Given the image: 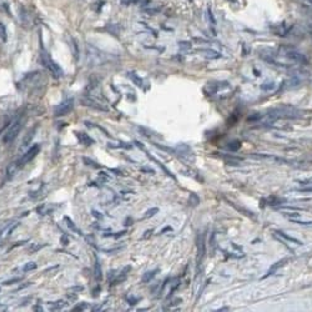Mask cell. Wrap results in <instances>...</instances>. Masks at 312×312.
I'll return each instance as SVG.
<instances>
[{"instance_id": "obj_17", "label": "cell", "mask_w": 312, "mask_h": 312, "mask_svg": "<svg viewBox=\"0 0 312 312\" xmlns=\"http://www.w3.org/2000/svg\"><path fill=\"white\" fill-rule=\"evenodd\" d=\"M287 261H289V258H285V260H281V261H279V262H276V263H275V265H274V266H272V267H271V269H270V271H269V272H267V275H266V276H269V275H271V274H272V272H275V271H276V270H277V269H279V267H281V266H284V265H285V263H286V262H287ZM266 276H265V277H266ZM265 277H263V279H265Z\"/></svg>"}, {"instance_id": "obj_31", "label": "cell", "mask_w": 312, "mask_h": 312, "mask_svg": "<svg viewBox=\"0 0 312 312\" xmlns=\"http://www.w3.org/2000/svg\"><path fill=\"white\" fill-rule=\"evenodd\" d=\"M0 36H1L3 41H6V30H5V26L3 24H0Z\"/></svg>"}, {"instance_id": "obj_38", "label": "cell", "mask_w": 312, "mask_h": 312, "mask_svg": "<svg viewBox=\"0 0 312 312\" xmlns=\"http://www.w3.org/2000/svg\"><path fill=\"white\" fill-rule=\"evenodd\" d=\"M207 14H208V18H210V21L215 24V18H213V15L211 14V10H210V9H208V10H207Z\"/></svg>"}, {"instance_id": "obj_15", "label": "cell", "mask_w": 312, "mask_h": 312, "mask_svg": "<svg viewBox=\"0 0 312 312\" xmlns=\"http://www.w3.org/2000/svg\"><path fill=\"white\" fill-rule=\"evenodd\" d=\"M157 272H159V270L156 269V270H154V271H149V272L144 274V276H142V282H149V281H151V280L156 276Z\"/></svg>"}, {"instance_id": "obj_16", "label": "cell", "mask_w": 312, "mask_h": 312, "mask_svg": "<svg viewBox=\"0 0 312 312\" xmlns=\"http://www.w3.org/2000/svg\"><path fill=\"white\" fill-rule=\"evenodd\" d=\"M34 135H35V127L24 137V140H23V144H21V147H25V146H28L29 145V142L33 140V137H34Z\"/></svg>"}, {"instance_id": "obj_34", "label": "cell", "mask_w": 312, "mask_h": 312, "mask_svg": "<svg viewBox=\"0 0 312 312\" xmlns=\"http://www.w3.org/2000/svg\"><path fill=\"white\" fill-rule=\"evenodd\" d=\"M61 243H63L64 246H66V245L69 243V238H68L65 235H63V236H61Z\"/></svg>"}, {"instance_id": "obj_7", "label": "cell", "mask_w": 312, "mask_h": 312, "mask_svg": "<svg viewBox=\"0 0 312 312\" xmlns=\"http://www.w3.org/2000/svg\"><path fill=\"white\" fill-rule=\"evenodd\" d=\"M196 242H197V269H200L201 266V262L204 261V257H205V252H206V241H205V233H200L196 238Z\"/></svg>"}, {"instance_id": "obj_23", "label": "cell", "mask_w": 312, "mask_h": 312, "mask_svg": "<svg viewBox=\"0 0 312 312\" xmlns=\"http://www.w3.org/2000/svg\"><path fill=\"white\" fill-rule=\"evenodd\" d=\"M83 160H84L85 165H88V166H90V167H93V169H99V167H100V165H99L98 162H95V161H93V160L88 159V157H84Z\"/></svg>"}, {"instance_id": "obj_29", "label": "cell", "mask_w": 312, "mask_h": 312, "mask_svg": "<svg viewBox=\"0 0 312 312\" xmlns=\"http://www.w3.org/2000/svg\"><path fill=\"white\" fill-rule=\"evenodd\" d=\"M86 307H88V304H86V302H81V304L76 305V306L73 309V311H84Z\"/></svg>"}, {"instance_id": "obj_41", "label": "cell", "mask_w": 312, "mask_h": 312, "mask_svg": "<svg viewBox=\"0 0 312 312\" xmlns=\"http://www.w3.org/2000/svg\"><path fill=\"white\" fill-rule=\"evenodd\" d=\"M56 269H59V266H54V267H50V269H48L45 272H51V271H54V270H56Z\"/></svg>"}, {"instance_id": "obj_19", "label": "cell", "mask_w": 312, "mask_h": 312, "mask_svg": "<svg viewBox=\"0 0 312 312\" xmlns=\"http://www.w3.org/2000/svg\"><path fill=\"white\" fill-rule=\"evenodd\" d=\"M292 223H296V225H300V226H312V221H304V220H299L296 217L294 218H289Z\"/></svg>"}, {"instance_id": "obj_10", "label": "cell", "mask_w": 312, "mask_h": 312, "mask_svg": "<svg viewBox=\"0 0 312 312\" xmlns=\"http://www.w3.org/2000/svg\"><path fill=\"white\" fill-rule=\"evenodd\" d=\"M76 137L79 139V142L83 145H93L94 140L85 132H76Z\"/></svg>"}, {"instance_id": "obj_4", "label": "cell", "mask_w": 312, "mask_h": 312, "mask_svg": "<svg viewBox=\"0 0 312 312\" xmlns=\"http://www.w3.org/2000/svg\"><path fill=\"white\" fill-rule=\"evenodd\" d=\"M39 151H40V145H38V144H35V145H33L21 157H20V160H18V161H15V164H16V166H18V169H20V167H23L25 164H28L29 161H31L38 154H39Z\"/></svg>"}, {"instance_id": "obj_18", "label": "cell", "mask_w": 312, "mask_h": 312, "mask_svg": "<svg viewBox=\"0 0 312 312\" xmlns=\"http://www.w3.org/2000/svg\"><path fill=\"white\" fill-rule=\"evenodd\" d=\"M286 200L285 199H281V197H277V196H271L269 199V205L271 206H276V205H281L282 202H285Z\"/></svg>"}, {"instance_id": "obj_40", "label": "cell", "mask_w": 312, "mask_h": 312, "mask_svg": "<svg viewBox=\"0 0 312 312\" xmlns=\"http://www.w3.org/2000/svg\"><path fill=\"white\" fill-rule=\"evenodd\" d=\"M125 233H126L125 231H121V232H117L116 235H114V237H115V238H117V237H121V236H122V235H125Z\"/></svg>"}, {"instance_id": "obj_9", "label": "cell", "mask_w": 312, "mask_h": 312, "mask_svg": "<svg viewBox=\"0 0 312 312\" xmlns=\"http://www.w3.org/2000/svg\"><path fill=\"white\" fill-rule=\"evenodd\" d=\"M250 157L252 159H257V160H269V161H274L275 164H282V162H289L287 160L275 156V155H269V154H251Z\"/></svg>"}, {"instance_id": "obj_2", "label": "cell", "mask_w": 312, "mask_h": 312, "mask_svg": "<svg viewBox=\"0 0 312 312\" xmlns=\"http://www.w3.org/2000/svg\"><path fill=\"white\" fill-rule=\"evenodd\" d=\"M21 127H23V121H21V120H16L14 124H11V126H10V127L6 130V132L4 134L3 141H4L5 144L13 142V141L16 139V136L19 135Z\"/></svg>"}, {"instance_id": "obj_39", "label": "cell", "mask_w": 312, "mask_h": 312, "mask_svg": "<svg viewBox=\"0 0 312 312\" xmlns=\"http://www.w3.org/2000/svg\"><path fill=\"white\" fill-rule=\"evenodd\" d=\"M93 215H94L96 218H103V215H101L100 212H98V211H93Z\"/></svg>"}, {"instance_id": "obj_8", "label": "cell", "mask_w": 312, "mask_h": 312, "mask_svg": "<svg viewBox=\"0 0 312 312\" xmlns=\"http://www.w3.org/2000/svg\"><path fill=\"white\" fill-rule=\"evenodd\" d=\"M274 232H275V236H276L277 238L284 240V242H282V243H285V245H286V242L294 243V245H296V246H301V245H304V242H302V241H300V240H297V238H295V237L290 236L289 233H286V232H284V231H279V230H276V231H274Z\"/></svg>"}, {"instance_id": "obj_5", "label": "cell", "mask_w": 312, "mask_h": 312, "mask_svg": "<svg viewBox=\"0 0 312 312\" xmlns=\"http://www.w3.org/2000/svg\"><path fill=\"white\" fill-rule=\"evenodd\" d=\"M81 104L84 106H88L90 109H94V110H98V111H107L109 107L105 106L101 101H99L98 99L93 98V96H84L81 98Z\"/></svg>"}, {"instance_id": "obj_6", "label": "cell", "mask_w": 312, "mask_h": 312, "mask_svg": "<svg viewBox=\"0 0 312 312\" xmlns=\"http://www.w3.org/2000/svg\"><path fill=\"white\" fill-rule=\"evenodd\" d=\"M74 109V100L73 99H69V100H65L63 101L61 104H59L58 106H55L54 109V115L58 117V116H64V115H68L73 111Z\"/></svg>"}, {"instance_id": "obj_26", "label": "cell", "mask_w": 312, "mask_h": 312, "mask_svg": "<svg viewBox=\"0 0 312 312\" xmlns=\"http://www.w3.org/2000/svg\"><path fill=\"white\" fill-rule=\"evenodd\" d=\"M241 147V144H240V141H232V142H230L228 144V149L230 150H232V151H237L238 149Z\"/></svg>"}, {"instance_id": "obj_27", "label": "cell", "mask_w": 312, "mask_h": 312, "mask_svg": "<svg viewBox=\"0 0 312 312\" xmlns=\"http://www.w3.org/2000/svg\"><path fill=\"white\" fill-rule=\"evenodd\" d=\"M21 281V277H15V279H10V280H6L4 281V286H9V285H14V284H19Z\"/></svg>"}, {"instance_id": "obj_14", "label": "cell", "mask_w": 312, "mask_h": 312, "mask_svg": "<svg viewBox=\"0 0 312 312\" xmlns=\"http://www.w3.org/2000/svg\"><path fill=\"white\" fill-rule=\"evenodd\" d=\"M64 220L66 221V225H68V227H69V228H70L71 231H74V232H76V233L81 235V231H80V230H79V228H78V227L75 226V223L73 222V220H71V218H69L68 216H65V217H64Z\"/></svg>"}, {"instance_id": "obj_3", "label": "cell", "mask_w": 312, "mask_h": 312, "mask_svg": "<svg viewBox=\"0 0 312 312\" xmlns=\"http://www.w3.org/2000/svg\"><path fill=\"white\" fill-rule=\"evenodd\" d=\"M281 51L284 53V55L289 59V60H291V61H294V63H299V64H307L309 63V60H307V58L304 55V54H301V53H299V51H296V50H294V49H290V48H281Z\"/></svg>"}, {"instance_id": "obj_11", "label": "cell", "mask_w": 312, "mask_h": 312, "mask_svg": "<svg viewBox=\"0 0 312 312\" xmlns=\"http://www.w3.org/2000/svg\"><path fill=\"white\" fill-rule=\"evenodd\" d=\"M54 206L53 205H48V204H41L40 206H38L36 208V211H38V213H40V215H49V213H51L53 211H54Z\"/></svg>"}, {"instance_id": "obj_25", "label": "cell", "mask_w": 312, "mask_h": 312, "mask_svg": "<svg viewBox=\"0 0 312 312\" xmlns=\"http://www.w3.org/2000/svg\"><path fill=\"white\" fill-rule=\"evenodd\" d=\"M36 267H38V265H36L35 262H29V263H25V265H24L23 270H24L25 272H28V271H33V270H35Z\"/></svg>"}, {"instance_id": "obj_24", "label": "cell", "mask_w": 312, "mask_h": 312, "mask_svg": "<svg viewBox=\"0 0 312 312\" xmlns=\"http://www.w3.org/2000/svg\"><path fill=\"white\" fill-rule=\"evenodd\" d=\"M159 212V208L157 207H154V208H150V210H147L146 212H145V215H144V218H149V217H152L154 215H156Z\"/></svg>"}, {"instance_id": "obj_21", "label": "cell", "mask_w": 312, "mask_h": 312, "mask_svg": "<svg viewBox=\"0 0 312 312\" xmlns=\"http://www.w3.org/2000/svg\"><path fill=\"white\" fill-rule=\"evenodd\" d=\"M45 246H46V243H40V245H39V243H33L31 247L29 248V252H30V253H35V252L40 251L41 248H44Z\"/></svg>"}, {"instance_id": "obj_1", "label": "cell", "mask_w": 312, "mask_h": 312, "mask_svg": "<svg viewBox=\"0 0 312 312\" xmlns=\"http://www.w3.org/2000/svg\"><path fill=\"white\" fill-rule=\"evenodd\" d=\"M40 60H41V64L55 76V78H60V76H63V69L59 66V64H56L53 59H51V56L48 54V53H45V51H41V54H40Z\"/></svg>"}, {"instance_id": "obj_32", "label": "cell", "mask_w": 312, "mask_h": 312, "mask_svg": "<svg viewBox=\"0 0 312 312\" xmlns=\"http://www.w3.org/2000/svg\"><path fill=\"white\" fill-rule=\"evenodd\" d=\"M274 88H275L274 83H267L266 85H262V86H261V89H262V90H272Z\"/></svg>"}, {"instance_id": "obj_13", "label": "cell", "mask_w": 312, "mask_h": 312, "mask_svg": "<svg viewBox=\"0 0 312 312\" xmlns=\"http://www.w3.org/2000/svg\"><path fill=\"white\" fill-rule=\"evenodd\" d=\"M94 276H95V280H96V281H101V280H103V271H101V266H100V262H99L98 260H96V262H95Z\"/></svg>"}, {"instance_id": "obj_28", "label": "cell", "mask_w": 312, "mask_h": 312, "mask_svg": "<svg viewBox=\"0 0 312 312\" xmlns=\"http://www.w3.org/2000/svg\"><path fill=\"white\" fill-rule=\"evenodd\" d=\"M129 76L134 80V83L136 84V85H139V86H141V84H142V81H141V79L139 78V76H136L134 73H129Z\"/></svg>"}, {"instance_id": "obj_33", "label": "cell", "mask_w": 312, "mask_h": 312, "mask_svg": "<svg viewBox=\"0 0 312 312\" xmlns=\"http://www.w3.org/2000/svg\"><path fill=\"white\" fill-rule=\"evenodd\" d=\"M69 291H75V292H81L84 291V287L83 286H73L69 289Z\"/></svg>"}, {"instance_id": "obj_12", "label": "cell", "mask_w": 312, "mask_h": 312, "mask_svg": "<svg viewBox=\"0 0 312 312\" xmlns=\"http://www.w3.org/2000/svg\"><path fill=\"white\" fill-rule=\"evenodd\" d=\"M201 53L206 58H208V59H217V58H220V54L216 50H212V49H202Z\"/></svg>"}, {"instance_id": "obj_35", "label": "cell", "mask_w": 312, "mask_h": 312, "mask_svg": "<svg viewBox=\"0 0 312 312\" xmlns=\"http://www.w3.org/2000/svg\"><path fill=\"white\" fill-rule=\"evenodd\" d=\"M151 233H152V230H147V231H145V235H144L141 238H142V240H145V238L150 237V236H151Z\"/></svg>"}, {"instance_id": "obj_37", "label": "cell", "mask_w": 312, "mask_h": 312, "mask_svg": "<svg viewBox=\"0 0 312 312\" xmlns=\"http://www.w3.org/2000/svg\"><path fill=\"white\" fill-rule=\"evenodd\" d=\"M296 191H299V192H312V187H310V189H297Z\"/></svg>"}, {"instance_id": "obj_20", "label": "cell", "mask_w": 312, "mask_h": 312, "mask_svg": "<svg viewBox=\"0 0 312 312\" xmlns=\"http://www.w3.org/2000/svg\"><path fill=\"white\" fill-rule=\"evenodd\" d=\"M66 304L64 301H55V302H50V309L51 310H61L63 307H65Z\"/></svg>"}, {"instance_id": "obj_36", "label": "cell", "mask_w": 312, "mask_h": 312, "mask_svg": "<svg viewBox=\"0 0 312 312\" xmlns=\"http://www.w3.org/2000/svg\"><path fill=\"white\" fill-rule=\"evenodd\" d=\"M121 247H116V248H110V250H103L104 252H107V253H111V252H116V251H120Z\"/></svg>"}, {"instance_id": "obj_22", "label": "cell", "mask_w": 312, "mask_h": 312, "mask_svg": "<svg viewBox=\"0 0 312 312\" xmlns=\"http://www.w3.org/2000/svg\"><path fill=\"white\" fill-rule=\"evenodd\" d=\"M71 41V49H73V55H74V58L78 60L79 59V49H78V44H76V41L74 40V39H71L70 40Z\"/></svg>"}, {"instance_id": "obj_30", "label": "cell", "mask_w": 312, "mask_h": 312, "mask_svg": "<svg viewBox=\"0 0 312 312\" xmlns=\"http://www.w3.org/2000/svg\"><path fill=\"white\" fill-rule=\"evenodd\" d=\"M179 46H180L182 50H189V49H191V44H190L189 41H181V43H179Z\"/></svg>"}]
</instances>
